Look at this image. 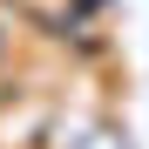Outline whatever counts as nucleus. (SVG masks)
I'll list each match as a JSON object with an SVG mask.
<instances>
[{"instance_id":"f257e3e1","label":"nucleus","mask_w":149,"mask_h":149,"mask_svg":"<svg viewBox=\"0 0 149 149\" xmlns=\"http://www.w3.org/2000/svg\"><path fill=\"white\" fill-rule=\"evenodd\" d=\"M0 47H7V41H0Z\"/></svg>"}]
</instances>
